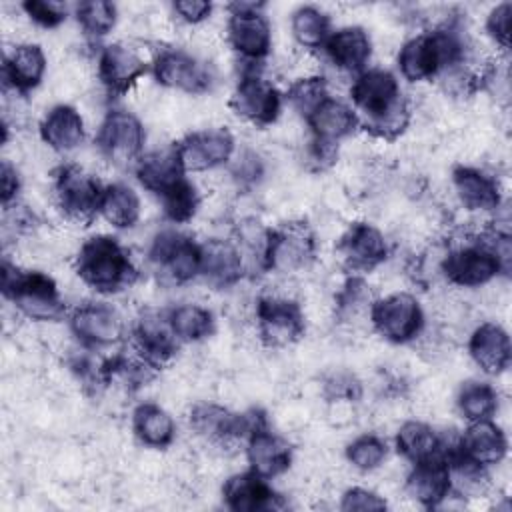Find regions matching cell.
<instances>
[{
	"label": "cell",
	"mask_w": 512,
	"mask_h": 512,
	"mask_svg": "<svg viewBox=\"0 0 512 512\" xmlns=\"http://www.w3.org/2000/svg\"><path fill=\"white\" fill-rule=\"evenodd\" d=\"M396 450L408 462L416 464L446 454V444L442 436L426 422L408 420L396 432Z\"/></svg>",
	"instance_id": "obj_32"
},
{
	"label": "cell",
	"mask_w": 512,
	"mask_h": 512,
	"mask_svg": "<svg viewBox=\"0 0 512 512\" xmlns=\"http://www.w3.org/2000/svg\"><path fill=\"white\" fill-rule=\"evenodd\" d=\"M386 500L382 496H378L376 492L368 490V488H362V486H354V488H348L344 494H342V500H340V508L346 510V512H354V510H362V512H368V510H386Z\"/></svg>",
	"instance_id": "obj_44"
},
{
	"label": "cell",
	"mask_w": 512,
	"mask_h": 512,
	"mask_svg": "<svg viewBox=\"0 0 512 512\" xmlns=\"http://www.w3.org/2000/svg\"><path fill=\"white\" fill-rule=\"evenodd\" d=\"M86 130L80 112L70 104L52 106L40 122V138L56 152H72L84 142Z\"/></svg>",
	"instance_id": "obj_31"
},
{
	"label": "cell",
	"mask_w": 512,
	"mask_h": 512,
	"mask_svg": "<svg viewBox=\"0 0 512 512\" xmlns=\"http://www.w3.org/2000/svg\"><path fill=\"white\" fill-rule=\"evenodd\" d=\"M190 424L192 428L214 442H230V440H246V436L266 424V418L252 410V412H244V414H236L230 412L218 404H196L190 412Z\"/></svg>",
	"instance_id": "obj_16"
},
{
	"label": "cell",
	"mask_w": 512,
	"mask_h": 512,
	"mask_svg": "<svg viewBox=\"0 0 512 512\" xmlns=\"http://www.w3.org/2000/svg\"><path fill=\"white\" fill-rule=\"evenodd\" d=\"M304 120L308 122L312 140L336 144V146L340 140L350 136L356 128H360L354 108L334 96L324 98Z\"/></svg>",
	"instance_id": "obj_26"
},
{
	"label": "cell",
	"mask_w": 512,
	"mask_h": 512,
	"mask_svg": "<svg viewBox=\"0 0 512 512\" xmlns=\"http://www.w3.org/2000/svg\"><path fill=\"white\" fill-rule=\"evenodd\" d=\"M350 98L360 126L372 136L396 140L408 128L410 106L390 70H362L350 86Z\"/></svg>",
	"instance_id": "obj_1"
},
{
	"label": "cell",
	"mask_w": 512,
	"mask_h": 512,
	"mask_svg": "<svg viewBox=\"0 0 512 512\" xmlns=\"http://www.w3.org/2000/svg\"><path fill=\"white\" fill-rule=\"evenodd\" d=\"M20 192V174L16 170V166H12L8 160H2L0 166V200L2 206L8 208L16 196Z\"/></svg>",
	"instance_id": "obj_45"
},
{
	"label": "cell",
	"mask_w": 512,
	"mask_h": 512,
	"mask_svg": "<svg viewBox=\"0 0 512 512\" xmlns=\"http://www.w3.org/2000/svg\"><path fill=\"white\" fill-rule=\"evenodd\" d=\"M316 258V236L306 222H282L264 232L260 266L278 274L308 268Z\"/></svg>",
	"instance_id": "obj_5"
},
{
	"label": "cell",
	"mask_w": 512,
	"mask_h": 512,
	"mask_svg": "<svg viewBox=\"0 0 512 512\" xmlns=\"http://www.w3.org/2000/svg\"><path fill=\"white\" fill-rule=\"evenodd\" d=\"M160 204L164 210V216L174 224H186L190 222L200 206V196L196 186L184 178L180 184H176L172 190L160 196Z\"/></svg>",
	"instance_id": "obj_38"
},
{
	"label": "cell",
	"mask_w": 512,
	"mask_h": 512,
	"mask_svg": "<svg viewBox=\"0 0 512 512\" xmlns=\"http://www.w3.org/2000/svg\"><path fill=\"white\" fill-rule=\"evenodd\" d=\"M148 256L158 272L174 284H186L200 276V244L174 228L154 236Z\"/></svg>",
	"instance_id": "obj_12"
},
{
	"label": "cell",
	"mask_w": 512,
	"mask_h": 512,
	"mask_svg": "<svg viewBox=\"0 0 512 512\" xmlns=\"http://www.w3.org/2000/svg\"><path fill=\"white\" fill-rule=\"evenodd\" d=\"M228 104L232 112L244 122L266 128L274 124L280 116L282 94L270 80L262 78L256 70H248L236 82Z\"/></svg>",
	"instance_id": "obj_11"
},
{
	"label": "cell",
	"mask_w": 512,
	"mask_h": 512,
	"mask_svg": "<svg viewBox=\"0 0 512 512\" xmlns=\"http://www.w3.org/2000/svg\"><path fill=\"white\" fill-rule=\"evenodd\" d=\"M454 450L466 460L482 468H488L504 460L508 442L502 428L494 424L490 418V420L468 422V428L462 432V436L454 444Z\"/></svg>",
	"instance_id": "obj_22"
},
{
	"label": "cell",
	"mask_w": 512,
	"mask_h": 512,
	"mask_svg": "<svg viewBox=\"0 0 512 512\" xmlns=\"http://www.w3.org/2000/svg\"><path fill=\"white\" fill-rule=\"evenodd\" d=\"M508 254V236L492 232L450 248L440 262V270L450 284L476 288L508 268Z\"/></svg>",
	"instance_id": "obj_3"
},
{
	"label": "cell",
	"mask_w": 512,
	"mask_h": 512,
	"mask_svg": "<svg viewBox=\"0 0 512 512\" xmlns=\"http://www.w3.org/2000/svg\"><path fill=\"white\" fill-rule=\"evenodd\" d=\"M510 20H512L510 2L496 4L486 16V32L502 50L510 48Z\"/></svg>",
	"instance_id": "obj_43"
},
{
	"label": "cell",
	"mask_w": 512,
	"mask_h": 512,
	"mask_svg": "<svg viewBox=\"0 0 512 512\" xmlns=\"http://www.w3.org/2000/svg\"><path fill=\"white\" fill-rule=\"evenodd\" d=\"M290 30L302 48H322L330 36V18L316 6H300L292 12Z\"/></svg>",
	"instance_id": "obj_36"
},
{
	"label": "cell",
	"mask_w": 512,
	"mask_h": 512,
	"mask_svg": "<svg viewBox=\"0 0 512 512\" xmlns=\"http://www.w3.org/2000/svg\"><path fill=\"white\" fill-rule=\"evenodd\" d=\"M76 20L80 24V28L84 30V34L92 36V38H102L106 36L114 24H116V4L106 2V0H88V2H80L74 10Z\"/></svg>",
	"instance_id": "obj_39"
},
{
	"label": "cell",
	"mask_w": 512,
	"mask_h": 512,
	"mask_svg": "<svg viewBox=\"0 0 512 512\" xmlns=\"http://www.w3.org/2000/svg\"><path fill=\"white\" fill-rule=\"evenodd\" d=\"M74 268L78 278L98 294H116L132 286L138 268L130 252L112 236H90L78 248Z\"/></svg>",
	"instance_id": "obj_2"
},
{
	"label": "cell",
	"mask_w": 512,
	"mask_h": 512,
	"mask_svg": "<svg viewBox=\"0 0 512 512\" xmlns=\"http://www.w3.org/2000/svg\"><path fill=\"white\" fill-rule=\"evenodd\" d=\"M2 294L30 320L56 322L66 316V304L48 274L22 270L8 260L2 262Z\"/></svg>",
	"instance_id": "obj_4"
},
{
	"label": "cell",
	"mask_w": 512,
	"mask_h": 512,
	"mask_svg": "<svg viewBox=\"0 0 512 512\" xmlns=\"http://www.w3.org/2000/svg\"><path fill=\"white\" fill-rule=\"evenodd\" d=\"M22 10L26 16L42 28H56L66 20V6L60 2L48 0H26L22 2Z\"/></svg>",
	"instance_id": "obj_42"
},
{
	"label": "cell",
	"mask_w": 512,
	"mask_h": 512,
	"mask_svg": "<svg viewBox=\"0 0 512 512\" xmlns=\"http://www.w3.org/2000/svg\"><path fill=\"white\" fill-rule=\"evenodd\" d=\"M172 8L178 14V18L188 24H198L206 20L212 12V4L206 0H178L172 4Z\"/></svg>",
	"instance_id": "obj_46"
},
{
	"label": "cell",
	"mask_w": 512,
	"mask_h": 512,
	"mask_svg": "<svg viewBox=\"0 0 512 512\" xmlns=\"http://www.w3.org/2000/svg\"><path fill=\"white\" fill-rule=\"evenodd\" d=\"M336 254L350 274L362 276L378 268L388 258V244L376 226L368 222H354L340 236Z\"/></svg>",
	"instance_id": "obj_13"
},
{
	"label": "cell",
	"mask_w": 512,
	"mask_h": 512,
	"mask_svg": "<svg viewBox=\"0 0 512 512\" xmlns=\"http://www.w3.org/2000/svg\"><path fill=\"white\" fill-rule=\"evenodd\" d=\"M224 504L234 512H270L286 508L284 498L256 472L230 476L222 486Z\"/></svg>",
	"instance_id": "obj_20"
},
{
	"label": "cell",
	"mask_w": 512,
	"mask_h": 512,
	"mask_svg": "<svg viewBox=\"0 0 512 512\" xmlns=\"http://www.w3.org/2000/svg\"><path fill=\"white\" fill-rule=\"evenodd\" d=\"M186 172H204L226 164L236 150L234 136L226 128H204L186 134L176 144Z\"/></svg>",
	"instance_id": "obj_15"
},
{
	"label": "cell",
	"mask_w": 512,
	"mask_h": 512,
	"mask_svg": "<svg viewBox=\"0 0 512 512\" xmlns=\"http://www.w3.org/2000/svg\"><path fill=\"white\" fill-rule=\"evenodd\" d=\"M150 64L128 44H106L98 54V80L110 96L126 94L146 72Z\"/></svg>",
	"instance_id": "obj_18"
},
{
	"label": "cell",
	"mask_w": 512,
	"mask_h": 512,
	"mask_svg": "<svg viewBox=\"0 0 512 512\" xmlns=\"http://www.w3.org/2000/svg\"><path fill=\"white\" fill-rule=\"evenodd\" d=\"M226 34L232 50L248 64H258L270 54L272 30L262 2H232Z\"/></svg>",
	"instance_id": "obj_7"
},
{
	"label": "cell",
	"mask_w": 512,
	"mask_h": 512,
	"mask_svg": "<svg viewBox=\"0 0 512 512\" xmlns=\"http://www.w3.org/2000/svg\"><path fill=\"white\" fill-rule=\"evenodd\" d=\"M52 192L66 220L88 226L100 214L104 186L78 164H62L52 174Z\"/></svg>",
	"instance_id": "obj_6"
},
{
	"label": "cell",
	"mask_w": 512,
	"mask_h": 512,
	"mask_svg": "<svg viewBox=\"0 0 512 512\" xmlns=\"http://www.w3.org/2000/svg\"><path fill=\"white\" fill-rule=\"evenodd\" d=\"M322 50L338 70L358 76L372 56V40L362 26H342L330 32Z\"/></svg>",
	"instance_id": "obj_24"
},
{
	"label": "cell",
	"mask_w": 512,
	"mask_h": 512,
	"mask_svg": "<svg viewBox=\"0 0 512 512\" xmlns=\"http://www.w3.org/2000/svg\"><path fill=\"white\" fill-rule=\"evenodd\" d=\"M132 430L136 438L150 448H166L172 444L176 426L170 412L154 402H142L132 412Z\"/></svg>",
	"instance_id": "obj_33"
},
{
	"label": "cell",
	"mask_w": 512,
	"mask_h": 512,
	"mask_svg": "<svg viewBox=\"0 0 512 512\" xmlns=\"http://www.w3.org/2000/svg\"><path fill=\"white\" fill-rule=\"evenodd\" d=\"M256 330L266 348H286L306 332L300 304L284 296H260L256 302Z\"/></svg>",
	"instance_id": "obj_9"
},
{
	"label": "cell",
	"mask_w": 512,
	"mask_h": 512,
	"mask_svg": "<svg viewBox=\"0 0 512 512\" xmlns=\"http://www.w3.org/2000/svg\"><path fill=\"white\" fill-rule=\"evenodd\" d=\"M246 458L252 472L272 480L290 468L292 446L288 440L272 432L268 424H262L246 436Z\"/></svg>",
	"instance_id": "obj_21"
},
{
	"label": "cell",
	"mask_w": 512,
	"mask_h": 512,
	"mask_svg": "<svg viewBox=\"0 0 512 512\" xmlns=\"http://www.w3.org/2000/svg\"><path fill=\"white\" fill-rule=\"evenodd\" d=\"M134 168L138 182L158 198L186 178V170L174 144L142 154Z\"/></svg>",
	"instance_id": "obj_28"
},
{
	"label": "cell",
	"mask_w": 512,
	"mask_h": 512,
	"mask_svg": "<svg viewBox=\"0 0 512 512\" xmlns=\"http://www.w3.org/2000/svg\"><path fill=\"white\" fill-rule=\"evenodd\" d=\"M468 352L482 372L498 376L508 368L512 358L510 336L500 324L484 322L472 332L468 340Z\"/></svg>",
	"instance_id": "obj_27"
},
{
	"label": "cell",
	"mask_w": 512,
	"mask_h": 512,
	"mask_svg": "<svg viewBox=\"0 0 512 512\" xmlns=\"http://www.w3.org/2000/svg\"><path fill=\"white\" fill-rule=\"evenodd\" d=\"M458 410L468 422L490 420L498 410V394L486 382H466L458 392Z\"/></svg>",
	"instance_id": "obj_37"
},
{
	"label": "cell",
	"mask_w": 512,
	"mask_h": 512,
	"mask_svg": "<svg viewBox=\"0 0 512 512\" xmlns=\"http://www.w3.org/2000/svg\"><path fill=\"white\" fill-rule=\"evenodd\" d=\"M134 352L154 370L172 360L180 340L176 338L168 314L144 312L134 326Z\"/></svg>",
	"instance_id": "obj_19"
},
{
	"label": "cell",
	"mask_w": 512,
	"mask_h": 512,
	"mask_svg": "<svg viewBox=\"0 0 512 512\" xmlns=\"http://www.w3.org/2000/svg\"><path fill=\"white\" fill-rule=\"evenodd\" d=\"M168 322L180 342H198L212 334L214 316L200 304H180L168 312Z\"/></svg>",
	"instance_id": "obj_35"
},
{
	"label": "cell",
	"mask_w": 512,
	"mask_h": 512,
	"mask_svg": "<svg viewBox=\"0 0 512 512\" xmlns=\"http://www.w3.org/2000/svg\"><path fill=\"white\" fill-rule=\"evenodd\" d=\"M368 314L374 332L392 344L412 342L424 328L422 306L408 292H392L374 300Z\"/></svg>",
	"instance_id": "obj_8"
},
{
	"label": "cell",
	"mask_w": 512,
	"mask_h": 512,
	"mask_svg": "<svg viewBox=\"0 0 512 512\" xmlns=\"http://www.w3.org/2000/svg\"><path fill=\"white\" fill-rule=\"evenodd\" d=\"M452 186L460 204L472 212H490L502 202L498 180L474 166H456L452 170Z\"/></svg>",
	"instance_id": "obj_29"
},
{
	"label": "cell",
	"mask_w": 512,
	"mask_h": 512,
	"mask_svg": "<svg viewBox=\"0 0 512 512\" xmlns=\"http://www.w3.org/2000/svg\"><path fill=\"white\" fill-rule=\"evenodd\" d=\"M386 454H388L386 442L376 434H362L346 446L348 462L354 468L364 472L378 468L386 460Z\"/></svg>",
	"instance_id": "obj_41"
},
{
	"label": "cell",
	"mask_w": 512,
	"mask_h": 512,
	"mask_svg": "<svg viewBox=\"0 0 512 512\" xmlns=\"http://www.w3.org/2000/svg\"><path fill=\"white\" fill-rule=\"evenodd\" d=\"M328 96H330L328 84L322 76L298 78L296 82H292V86L286 92L288 102L302 118H306Z\"/></svg>",
	"instance_id": "obj_40"
},
{
	"label": "cell",
	"mask_w": 512,
	"mask_h": 512,
	"mask_svg": "<svg viewBox=\"0 0 512 512\" xmlns=\"http://www.w3.org/2000/svg\"><path fill=\"white\" fill-rule=\"evenodd\" d=\"M406 492L424 508L440 506L452 494L446 454L412 464V470L406 478Z\"/></svg>",
	"instance_id": "obj_23"
},
{
	"label": "cell",
	"mask_w": 512,
	"mask_h": 512,
	"mask_svg": "<svg viewBox=\"0 0 512 512\" xmlns=\"http://www.w3.org/2000/svg\"><path fill=\"white\" fill-rule=\"evenodd\" d=\"M152 74L158 84L188 94L206 92L212 84L210 70L192 54L180 48H164L156 54Z\"/></svg>",
	"instance_id": "obj_17"
},
{
	"label": "cell",
	"mask_w": 512,
	"mask_h": 512,
	"mask_svg": "<svg viewBox=\"0 0 512 512\" xmlns=\"http://www.w3.org/2000/svg\"><path fill=\"white\" fill-rule=\"evenodd\" d=\"M200 276L214 288H230L244 276L242 252L226 240L200 244Z\"/></svg>",
	"instance_id": "obj_25"
},
{
	"label": "cell",
	"mask_w": 512,
	"mask_h": 512,
	"mask_svg": "<svg viewBox=\"0 0 512 512\" xmlns=\"http://www.w3.org/2000/svg\"><path fill=\"white\" fill-rule=\"evenodd\" d=\"M46 68H48L46 54L38 44H32V42L16 44L4 56V66H2L4 84L16 92L26 94L42 82Z\"/></svg>",
	"instance_id": "obj_30"
},
{
	"label": "cell",
	"mask_w": 512,
	"mask_h": 512,
	"mask_svg": "<svg viewBox=\"0 0 512 512\" xmlns=\"http://www.w3.org/2000/svg\"><path fill=\"white\" fill-rule=\"evenodd\" d=\"M146 132L142 122L128 110H110L96 134L100 154L114 166H130L142 158Z\"/></svg>",
	"instance_id": "obj_10"
},
{
	"label": "cell",
	"mask_w": 512,
	"mask_h": 512,
	"mask_svg": "<svg viewBox=\"0 0 512 512\" xmlns=\"http://www.w3.org/2000/svg\"><path fill=\"white\" fill-rule=\"evenodd\" d=\"M70 330L86 348H108L122 340L124 322L116 308L106 302H84L70 316Z\"/></svg>",
	"instance_id": "obj_14"
},
{
	"label": "cell",
	"mask_w": 512,
	"mask_h": 512,
	"mask_svg": "<svg viewBox=\"0 0 512 512\" xmlns=\"http://www.w3.org/2000/svg\"><path fill=\"white\" fill-rule=\"evenodd\" d=\"M140 212H142V206L134 188L122 182L104 186L102 200H100V214L108 224L120 230L132 228L140 220Z\"/></svg>",
	"instance_id": "obj_34"
}]
</instances>
